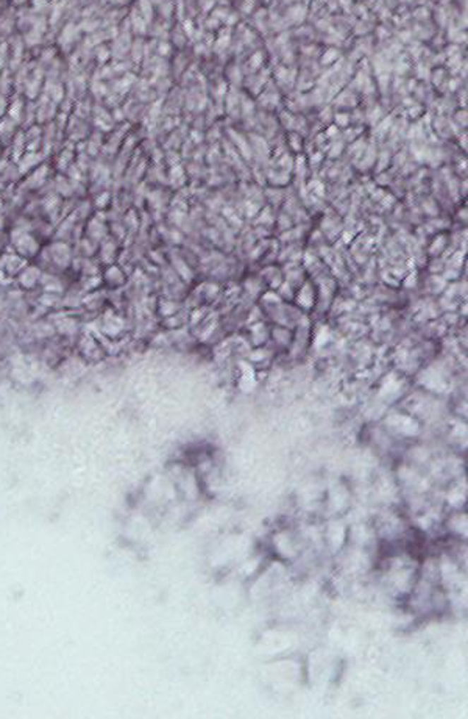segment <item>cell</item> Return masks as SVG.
Instances as JSON below:
<instances>
[{
  "label": "cell",
  "mask_w": 468,
  "mask_h": 719,
  "mask_svg": "<svg viewBox=\"0 0 468 719\" xmlns=\"http://www.w3.org/2000/svg\"><path fill=\"white\" fill-rule=\"evenodd\" d=\"M42 274H44V271L40 268L38 264H36L35 262H28L24 268H22V271L18 274L14 281H16V285L20 288V290H24L27 293L36 291V290H40Z\"/></svg>",
  "instance_id": "cell-1"
},
{
  "label": "cell",
  "mask_w": 468,
  "mask_h": 719,
  "mask_svg": "<svg viewBox=\"0 0 468 719\" xmlns=\"http://www.w3.org/2000/svg\"><path fill=\"white\" fill-rule=\"evenodd\" d=\"M103 280H105L109 286H113V288H114V286L122 285L124 277H122V272H121V271H119L117 268H113V266H111V268H108V269L105 271V274H103Z\"/></svg>",
  "instance_id": "cell-2"
},
{
  "label": "cell",
  "mask_w": 468,
  "mask_h": 719,
  "mask_svg": "<svg viewBox=\"0 0 468 719\" xmlns=\"http://www.w3.org/2000/svg\"><path fill=\"white\" fill-rule=\"evenodd\" d=\"M4 205H5V200L2 196H0V213H2V210H4Z\"/></svg>",
  "instance_id": "cell-3"
},
{
  "label": "cell",
  "mask_w": 468,
  "mask_h": 719,
  "mask_svg": "<svg viewBox=\"0 0 468 719\" xmlns=\"http://www.w3.org/2000/svg\"><path fill=\"white\" fill-rule=\"evenodd\" d=\"M2 188H4V183H2V180H0V189H2Z\"/></svg>",
  "instance_id": "cell-4"
}]
</instances>
